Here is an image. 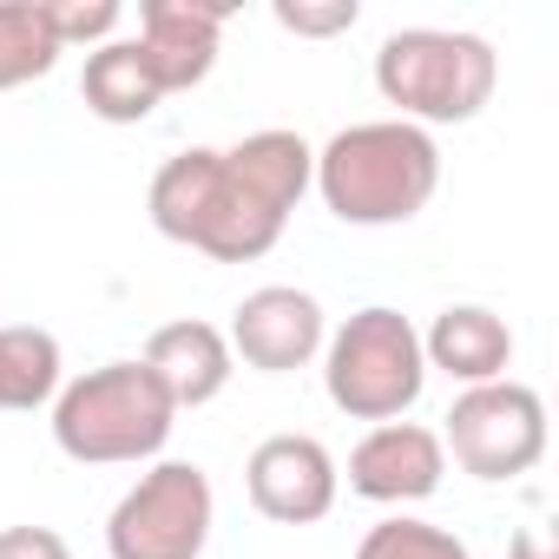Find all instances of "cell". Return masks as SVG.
Masks as SVG:
<instances>
[{"mask_svg":"<svg viewBox=\"0 0 559 559\" xmlns=\"http://www.w3.org/2000/svg\"><path fill=\"white\" fill-rule=\"evenodd\" d=\"M317 171V145L304 132H250L237 145H191L152 171L145 211L152 230L211 257V263H257L276 250L290 211L304 204Z\"/></svg>","mask_w":559,"mask_h":559,"instance_id":"6da1fadb","label":"cell"},{"mask_svg":"<svg viewBox=\"0 0 559 559\" xmlns=\"http://www.w3.org/2000/svg\"><path fill=\"white\" fill-rule=\"evenodd\" d=\"M310 185L330 204V217L356 230H389L421 217L428 198L441 191V145L408 119H362L343 126L330 145H317Z\"/></svg>","mask_w":559,"mask_h":559,"instance_id":"7a4b0ae2","label":"cell"},{"mask_svg":"<svg viewBox=\"0 0 559 559\" xmlns=\"http://www.w3.org/2000/svg\"><path fill=\"white\" fill-rule=\"evenodd\" d=\"M178 428L171 395L145 362H99L53 395V441L80 467H139L158 461Z\"/></svg>","mask_w":559,"mask_h":559,"instance_id":"3957f363","label":"cell"},{"mask_svg":"<svg viewBox=\"0 0 559 559\" xmlns=\"http://www.w3.org/2000/svg\"><path fill=\"white\" fill-rule=\"evenodd\" d=\"M500 86V53L461 27H395L376 47V93L408 126H467Z\"/></svg>","mask_w":559,"mask_h":559,"instance_id":"277c9868","label":"cell"},{"mask_svg":"<svg viewBox=\"0 0 559 559\" xmlns=\"http://www.w3.org/2000/svg\"><path fill=\"white\" fill-rule=\"evenodd\" d=\"M323 389H330V402L349 421H369V428L402 421L421 402V389H428L421 330L402 310H389V304L356 310L323 343Z\"/></svg>","mask_w":559,"mask_h":559,"instance_id":"5b68a950","label":"cell"},{"mask_svg":"<svg viewBox=\"0 0 559 559\" xmlns=\"http://www.w3.org/2000/svg\"><path fill=\"white\" fill-rule=\"evenodd\" d=\"M217 526V493L198 461H158L145 467L112 520H106V552L112 559H204Z\"/></svg>","mask_w":559,"mask_h":559,"instance_id":"8992f818","label":"cell"},{"mask_svg":"<svg viewBox=\"0 0 559 559\" xmlns=\"http://www.w3.org/2000/svg\"><path fill=\"white\" fill-rule=\"evenodd\" d=\"M441 454H454V467L487 480V487L533 474L546 461V402H539V389H526L513 376L461 389L448 421H441Z\"/></svg>","mask_w":559,"mask_h":559,"instance_id":"52a82bcc","label":"cell"},{"mask_svg":"<svg viewBox=\"0 0 559 559\" xmlns=\"http://www.w3.org/2000/svg\"><path fill=\"white\" fill-rule=\"evenodd\" d=\"M224 343H230V356H237L243 369H257V376H297V369H310V362L323 356L330 317H323V304H317L310 290H297V284H263V290H250V297L230 310Z\"/></svg>","mask_w":559,"mask_h":559,"instance_id":"ba28073f","label":"cell"},{"mask_svg":"<svg viewBox=\"0 0 559 559\" xmlns=\"http://www.w3.org/2000/svg\"><path fill=\"white\" fill-rule=\"evenodd\" d=\"M243 493L276 526H317L343 493V467L317 435H270L243 461Z\"/></svg>","mask_w":559,"mask_h":559,"instance_id":"9c48e42d","label":"cell"},{"mask_svg":"<svg viewBox=\"0 0 559 559\" xmlns=\"http://www.w3.org/2000/svg\"><path fill=\"white\" fill-rule=\"evenodd\" d=\"M224 21H230L224 0H145L132 47H139L145 73H152V86H158V93H191V86H204L211 67H217Z\"/></svg>","mask_w":559,"mask_h":559,"instance_id":"30bf717a","label":"cell"},{"mask_svg":"<svg viewBox=\"0 0 559 559\" xmlns=\"http://www.w3.org/2000/svg\"><path fill=\"white\" fill-rule=\"evenodd\" d=\"M448 454L441 435L421 421H382L349 448V493L376 500V507H415L428 493H441Z\"/></svg>","mask_w":559,"mask_h":559,"instance_id":"8fae6325","label":"cell"},{"mask_svg":"<svg viewBox=\"0 0 559 559\" xmlns=\"http://www.w3.org/2000/svg\"><path fill=\"white\" fill-rule=\"evenodd\" d=\"M139 362L158 376V389L171 395V408H178V415H185V408L217 402V395L230 389V376H237V356H230L224 330H217V323H198V317H178V323L152 330Z\"/></svg>","mask_w":559,"mask_h":559,"instance_id":"7c38bea8","label":"cell"},{"mask_svg":"<svg viewBox=\"0 0 559 559\" xmlns=\"http://www.w3.org/2000/svg\"><path fill=\"white\" fill-rule=\"evenodd\" d=\"M421 362L441 369V376L461 382V389L507 382V369H513V330H507V317L487 310V304H448V310L421 330Z\"/></svg>","mask_w":559,"mask_h":559,"instance_id":"4fadbf2b","label":"cell"},{"mask_svg":"<svg viewBox=\"0 0 559 559\" xmlns=\"http://www.w3.org/2000/svg\"><path fill=\"white\" fill-rule=\"evenodd\" d=\"M80 99H86V112L106 119V126H145L165 93L152 86V73H145V60H139V47H132V34H126V40H106V47L86 53Z\"/></svg>","mask_w":559,"mask_h":559,"instance_id":"5bb4252c","label":"cell"},{"mask_svg":"<svg viewBox=\"0 0 559 559\" xmlns=\"http://www.w3.org/2000/svg\"><path fill=\"white\" fill-rule=\"evenodd\" d=\"M60 336L34 323H0V415H34L60 395Z\"/></svg>","mask_w":559,"mask_h":559,"instance_id":"9a60e30c","label":"cell"},{"mask_svg":"<svg viewBox=\"0 0 559 559\" xmlns=\"http://www.w3.org/2000/svg\"><path fill=\"white\" fill-rule=\"evenodd\" d=\"M60 67V40L47 34L40 0H0V93H21Z\"/></svg>","mask_w":559,"mask_h":559,"instance_id":"2e32d148","label":"cell"},{"mask_svg":"<svg viewBox=\"0 0 559 559\" xmlns=\"http://www.w3.org/2000/svg\"><path fill=\"white\" fill-rule=\"evenodd\" d=\"M356 559H474L461 533L435 526V520H408V513H389L362 533Z\"/></svg>","mask_w":559,"mask_h":559,"instance_id":"e0dca14e","label":"cell"},{"mask_svg":"<svg viewBox=\"0 0 559 559\" xmlns=\"http://www.w3.org/2000/svg\"><path fill=\"white\" fill-rule=\"evenodd\" d=\"M40 14H47V34L60 40V53H73V47H106V40H119V21H126V8L119 0H40Z\"/></svg>","mask_w":559,"mask_h":559,"instance_id":"ac0fdd59","label":"cell"},{"mask_svg":"<svg viewBox=\"0 0 559 559\" xmlns=\"http://www.w3.org/2000/svg\"><path fill=\"white\" fill-rule=\"evenodd\" d=\"M270 14H276V27L297 34V40H336V34H349L362 21L356 0H276Z\"/></svg>","mask_w":559,"mask_h":559,"instance_id":"d6986e66","label":"cell"},{"mask_svg":"<svg viewBox=\"0 0 559 559\" xmlns=\"http://www.w3.org/2000/svg\"><path fill=\"white\" fill-rule=\"evenodd\" d=\"M0 559H73V546L53 526H0Z\"/></svg>","mask_w":559,"mask_h":559,"instance_id":"ffe728a7","label":"cell"},{"mask_svg":"<svg viewBox=\"0 0 559 559\" xmlns=\"http://www.w3.org/2000/svg\"><path fill=\"white\" fill-rule=\"evenodd\" d=\"M507 559H559V526H552V520H526V526L507 539Z\"/></svg>","mask_w":559,"mask_h":559,"instance_id":"44dd1931","label":"cell"}]
</instances>
